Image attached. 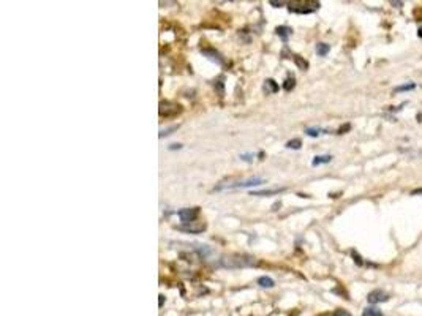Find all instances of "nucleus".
<instances>
[{"instance_id":"f257e3e1","label":"nucleus","mask_w":422,"mask_h":316,"mask_svg":"<svg viewBox=\"0 0 422 316\" xmlns=\"http://www.w3.org/2000/svg\"><path fill=\"white\" fill-rule=\"evenodd\" d=\"M218 265L225 269H245V267H255L258 265V259L250 255H241V253H231L220 258Z\"/></svg>"},{"instance_id":"f03ea898","label":"nucleus","mask_w":422,"mask_h":316,"mask_svg":"<svg viewBox=\"0 0 422 316\" xmlns=\"http://www.w3.org/2000/svg\"><path fill=\"white\" fill-rule=\"evenodd\" d=\"M266 182L261 177H248V179H242V180H225L220 182L218 185L213 188L215 192H223V190H232V188H250V187H256V185H263Z\"/></svg>"},{"instance_id":"7ed1b4c3","label":"nucleus","mask_w":422,"mask_h":316,"mask_svg":"<svg viewBox=\"0 0 422 316\" xmlns=\"http://www.w3.org/2000/svg\"><path fill=\"white\" fill-rule=\"evenodd\" d=\"M321 3L313 2V0H305V2H288L289 13H296V15H310L319 10Z\"/></svg>"},{"instance_id":"20e7f679","label":"nucleus","mask_w":422,"mask_h":316,"mask_svg":"<svg viewBox=\"0 0 422 316\" xmlns=\"http://www.w3.org/2000/svg\"><path fill=\"white\" fill-rule=\"evenodd\" d=\"M158 112L161 117L169 119V117H176L177 114L182 112V106L177 103H173V101H161L160 107H158Z\"/></svg>"},{"instance_id":"39448f33","label":"nucleus","mask_w":422,"mask_h":316,"mask_svg":"<svg viewBox=\"0 0 422 316\" xmlns=\"http://www.w3.org/2000/svg\"><path fill=\"white\" fill-rule=\"evenodd\" d=\"M180 221L184 225H188V223H193V221H196L198 215H199V207H192V209H180V211L177 212Z\"/></svg>"},{"instance_id":"423d86ee","label":"nucleus","mask_w":422,"mask_h":316,"mask_svg":"<svg viewBox=\"0 0 422 316\" xmlns=\"http://www.w3.org/2000/svg\"><path fill=\"white\" fill-rule=\"evenodd\" d=\"M206 228L207 226H206L204 221H193V223L177 226V229L184 231V232H190V234H201L203 231H206Z\"/></svg>"},{"instance_id":"0eeeda50","label":"nucleus","mask_w":422,"mask_h":316,"mask_svg":"<svg viewBox=\"0 0 422 316\" xmlns=\"http://www.w3.org/2000/svg\"><path fill=\"white\" fill-rule=\"evenodd\" d=\"M389 294L386 293V291L383 289H375L371 291V293H369L367 296V302L371 303V305H375V303H381V302H387L389 300Z\"/></svg>"},{"instance_id":"6e6552de","label":"nucleus","mask_w":422,"mask_h":316,"mask_svg":"<svg viewBox=\"0 0 422 316\" xmlns=\"http://www.w3.org/2000/svg\"><path fill=\"white\" fill-rule=\"evenodd\" d=\"M201 53H203V55H206L209 60L218 63V65H223V63H225L223 57L220 55V53H217L213 48H203V49H201Z\"/></svg>"},{"instance_id":"1a4fd4ad","label":"nucleus","mask_w":422,"mask_h":316,"mask_svg":"<svg viewBox=\"0 0 422 316\" xmlns=\"http://www.w3.org/2000/svg\"><path fill=\"white\" fill-rule=\"evenodd\" d=\"M275 34L279 35L280 38L283 41H286L289 36H291V34H293V29L291 27H288V25H279V27L275 29Z\"/></svg>"},{"instance_id":"9d476101","label":"nucleus","mask_w":422,"mask_h":316,"mask_svg":"<svg viewBox=\"0 0 422 316\" xmlns=\"http://www.w3.org/2000/svg\"><path fill=\"white\" fill-rule=\"evenodd\" d=\"M263 88H264V92L269 95V93H277L280 87H279V84H277L274 79H266V81H264Z\"/></svg>"},{"instance_id":"9b49d317","label":"nucleus","mask_w":422,"mask_h":316,"mask_svg":"<svg viewBox=\"0 0 422 316\" xmlns=\"http://www.w3.org/2000/svg\"><path fill=\"white\" fill-rule=\"evenodd\" d=\"M327 130H323L319 128V126H308V128H305V135L310 136V138H318L321 135H326Z\"/></svg>"},{"instance_id":"f8f14e48","label":"nucleus","mask_w":422,"mask_h":316,"mask_svg":"<svg viewBox=\"0 0 422 316\" xmlns=\"http://www.w3.org/2000/svg\"><path fill=\"white\" fill-rule=\"evenodd\" d=\"M332 161V155H316L313 158L312 164L313 166H319V164H326Z\"/></svg>"},{"instance_id":"ddd939ff","label":"nucleus","mask_w":422,"mask_h":316,"mask_svg":"<svg viewBox=\"0 0 422 316\" xmlns=\"http://www.w3.org/2000/svg\"><path fill=\"white\" fill-rule=\"evenodd\" d=\"M285 188H274V190H261V192H251L253 196H272V194H280Z\"/></svg>"},{"instance_id":"4468645a","label":"nucleus","mask_w":422,"mask_h":316,"mask_svg":"<svg viewBox=\"0 0 422 316\" xmlns=\"http://www.w3.org/2000/svg\"><path fill=\"white\" fill-rule=\"evenodd\" d=\"M315 51H316V54H318L319 57H326L327 54H329L331 46H329L327 43H318L316 48H315Z\"/></svg>"},{"instance_id":"2eb2a0df","label":"nucleus","mask_w":422,"mask_h":316,"mask_svg":"<svg viewBox=\"0 0 422 316\" xmlns=\"http://www.w3.org/2000/svg\"><path fill=\"white\" fill-rule=\"evenodd\" d=\"M258 284H260L261 288H274L275 286V281L272 280L270 277H260L258 278Z\"/></svg>"},{"instance_id":"dca6fc26","label":"nucleus","mask_w":422,"mask_h":316,"mask_svg":"<svg viewBox=\"0 0 422 316\" xmlns=\"http://www.w3.org/2000/svg\"><path fill=\"white\" fill-rule=\"evenodd\" d=\"M416 88V84L414 82H406V84H402V86H397L394 88V93H399V92H408V90H414Z\"/></svg>"},{"instance_id":"f3484780","label":"nucleus","mask_w":422,"mask_h":316,"mask_svg":"<svg viewBox=\"0 0 422 316\" xmlns=\"http://www.w3.org/2000/svg\"><path fill=\"white\" fill-rule=\"evenodd\" d=\"M362 316H384V315H383V312H381L380 308H376V307H367V308H364Z\"/></svg>"},{"instance_id":"a211bd4d","label":"nucleus","mask_w":422,"mask_h":316,"mask_svg":"<svg viewBox=\"0 0 422 316\" xmlns=\"http://www.w3.org/2000/svg\"><path fill=\"white\" fill-rule=\"evenodd\" d=\"M294 87H296V78H294L293 74H289L288 78L285 79V84H283V88H285L286 92H291Z\"/></svg>"},{"instance_id":"6ab92c4d","label":"nucleus","mask_w":422,"mask_h":316,"mask_svg":"<svg viewBox=\"0 0 422 316\" xmlns=\"http://www.w3.org/2000/svg\"><path fill=\"white\" fill-rule=\"evenodd\" d=\"M293 60H294V63L296 65H298L300 70H308V62L304 59V57H300V55H293Z\"/></svg>"},{"instance_id":"aec40b11","label":"nucleus","mask_w":422,"mask_h":316,"mask_svg":"<svg viewBox=\"0 0 422 316\" xmlns=\"http://www.w3.org/2000/svg\"><path fill=\"white\" fill-rule=\"evenodd\" d=\"M177 128H179V125H173V126H169V128H163V130H160V138H165V136L173 135V131H176Z\"/></svg>"},{"instance_id":"412c9836","label":"nucleus","mask_w":422,"mask_h":316,"mask_svg":"<svg viewBox=\"0 0 422 316\" xmlns=\"http://www.w3.org/2000/svg\"><path fill=\"white\" fill-rule=\"evenodd\" d=\"M300 145H302L300 139H291V141L286 142V147H288V149H294V150H299Z\"/></svg>"},{"instance_id":"4be33fe9","label":"nucleus","mask_w":422,"mask_h":316,"mask_svg":"<svg viewBox=\"0 0 422 316\" xmlns=\"http://www.w3.org/2000/svg\"><path fill=\"white\" fill-rule=\"evenodd\" d=\"M351 256H352V259H354V263H356L357 265H364L362 258H361V255H359V253H357L356 250H352V251H351Z\"/></svg>"},{"instance_id":"5701e85b","label":"nucleus","mask_w":422,"mask_h":316,"mask_svg":"<svg viewBox=\"0 0 422 316\" xmlns=\"http://www.w3.org/2000/svg\"><path fill=\"white\" fill-rule=\"evenodd\" d=\"M332 316H351V313L346 312V310H343V308H338V310H335V312H334Z\"/></svg>"},{"instance_id":"b1692460","label":"nucleus","mask_w":422,"mask_h":316,"mask_svg":"<svg viewBox=\"0 0 422 316\" xmlns=\"http://www.w3.org/2000/svg\"><path fill=\"white\" fill-rule=\"evenodd\" d=\"M269 3L272 6H275V8H280V6H283V5H288L286 2H280V0H279V2H277V0H270Z\"/></svg>"},{"instance_id":"393cba45","label":"nucleus","mask_w":422,"mask_h":316,"mask_svg":"<svg viewBox=\"0 0 422 316\" xmlns=\"http://www.w3.org/2000/svg\"><path fill=\"white\" fill-rule=\"evenodd\" d=\"M255 158V155H251V154H242L241 155V160H244V161H251Z\"/></svg>"},{"instance_id":"a878e982","label":"nucleus","mask_w":422,"mask_h":316,"mask_svg":"<svg viewBox=\"0 0 422 316\" xmlns=\"http://www.w3.org/2000/svg\"><path fill=\"white\" fill-rule=\"evenodd\" d=\"M213 86H217L218 87V92H220V95H223V82L222 81H217L215 84Z\"/></svg>"},{"instance_id":"bb28decb","label":"nucleus","mask_w":422,"mask_h":316,"mask_svg":"<svg viewBox=\"0 0 422 316\" xmlns=\"http://www.w3.org/2000/svg\"><path fill=\"white\" fill-rule=\"evenodd\" d=\"M176 149H182V144H171V145H169V150H176Z\"/></svg>"},{"instance_id":"cd10ccee","label":"nucleus","mask_w":422,"mask_h":316,"mask_svg":"<svg viewBox=\"0 0 422 316\" xmlns=\"http://www.w3.org/2000/svg\"><path fill=\"white\" fill-rule=\"evenodd\" d=\"M418 194H422V188H416L411 192V196H418Z\"/></svg>"},{"instance_id":"c85d7f7f","label":"nucleus","mask_w":422,"mask_h":316,"mask_svg":"<svg viewBox=\"0 0 422 316\" xmlns=\"http://www.w3.org/2000/svg\"><path fill=\"white\" fill-rule=\"evenodd\" d=\"M350 128H351V126H350V125H345V126H342V128H340V130H338V135H342V133H343V131H348Z\"/></svg>"},{"instance_id":"c756f323","label":"nucleus","mask_w":422,"mask_h":316,"mask_svg":"<svg viewBox=\"0 0 422 316\" xmlns=\"http://www.w3.org/2000/svg\"><path fill=\"white\" fill-rule=\"evenodd\" d=\"M390 5H392V6H397V8H402L403 2H390Z\"/></svg>"},{"instance_id":"7c9ffc66","label":"nucleus","mask_w":422,"mask_h":316,"mask_svg":"<svg viewBox=\"0 0 422 316\" xmlns=\"http://www.w3.org/2000/svg\"><path fill=\"white\" fill-rule=\"evenodd\" d=\"M158 297H160V307H163V302H165V296L160 294Z\"/></svg>"},{"instance_id":"2f4dec72","label":"nucleus","mask_w":422,"mask_h":316,"mask_svg":"<svg viewBox=\"0 0 422 316\" xmlns=\"http://www.w3.org/2000/svg\"><path fill=\"white\" fill-rule=\"evenodd\" d=\"M418 36L422 38V27H419V30H418Z\"/></svg>"},{"instance_id":"473e14b6","label":"nucleus","mask_w":422,"mask_h":316,"mask_svg":"<svg viewBox=\"0 0 422 316\" xmlns=\"http://www.w3.org/2000/svg\"><path fill=\"white\" fill-rule=\"evenodd\" d=\"M418 122H422V114H418Z\"/></svg>"}]
</instances>
